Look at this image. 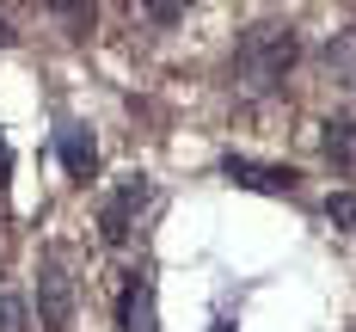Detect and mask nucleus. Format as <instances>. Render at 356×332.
Masks as SVG:
<instances>
[{
	"label": "nucleus",
	"mask_w": 356,
	"mask_h": 332,
	"mask_svg": "<svg viewBox=\"0 0 356 332\" xmlns=\"http://www.w3.org/2000/svg\"><path fill=\"white\" fill-rule=\"evenodd\" d=\"M295 56H301V37L289 19H264V25H252L240 37V49H234V80H240V93H277L283 86V74L295 68Z\"/></svg>",
	"instance_id": "obj_1"
},
{
	"label": "nucleus",
	"mask_w": 356,
	"mask_h": 332,
	"mask_svg": "<svg viewBox=\"0 0 356 332\" xmlns=\"http://www.w3.org/2000/svg\"><path fill=\"white\" fill-rule=\"evenodd\" d=\"M147 197H154V179H147V173L117 179V191L99 203V240H105V246H123V240H129V228H136V216H142Z\"/></svg>",
	"instance_id": "obj_2"
},
{
	"label": "nucleus",
	"mask_w": 356,
	"mask_h": 332,
	"mask_svg": "<svg viewBox=\"0 0 356 332\" xmlns=\"http://www.w3.org/2000/svg\"><path fill=\"white\" fill-rule=\"evenodd\" d=\"M37 320L43 332H74V277L62 271L56 253H43L37 264Z\"/></svg>",
	"instance_id": "obj_3"
},
{
	"label": "nucleus",
	"mask_w": 356,
	"mask_h": 332,
	"mask_svg": "<svg viewBox=\"0 0 356 332\" xmlns=\"http://www.w3.org/2000/svg\"><path fill=\"white\" fill-rule=\"evenodd\" d=\"M221 179L240 184V191H264V197H295L301 173L295 166H264V160H246V154H227L221 160Z\"/></svg>",
	"instance_id": "obj_4"
},
{
	"label": "nucleus",
	"mask_w": 356,
	"mask_h": 332,
	"mask_svg": "<svg viewBox=\"0 0 356 332\" xmlns=\"http://www.w3.org/2000/svg\"><path fill=\"white\" fill-rule=\"evenodd\" d=\"M56 148H62V166H68V179L86 184L92 173H99V142H92V129H86V123H62Z\"/></svg>",
	"instance_id": "obj_5"
},
{
	"label": "nucleus",
	"mask_w": 356,
	"mask_h": 332,
	"mask_svg": "<svg viewBox=\"0 0 356 332\" xmlns=\"http://www.w3.org/2000/svg\"><path fill=\"white\" fill-rule=\"evenodd\" d=\"M117 320H123V332H160L154 326V283H147V277H129V283H123Z\"/></svg>",
	"instance_id": "obj_6"
},
{
	"label": "nucleus",
	"mask_w": 356,
	"mask_h": 332,
	"mask_svg": "<svg viewBox=\"0 0 356 332\" xmlns=\"http://www.w3.org/2000/svg\"><path fill=\"white\" fill-rule=\"evenodd\" d=\"M320 148H325V160H332V166L356 173V117H332V123H325V136H320Z\"/></svg>",
	"instance_id": "obj_7"
},
{
	"label": "nucleus",
	"mask_w": 356,
	"mask_h": 332,
	"mask_svg": "<svg viewBox=\"0 0 356 332\" xmlns=\"http://www.w3.org/2000/svg\"><path fill=\"white\" fill-rule=\"evenodd\" d=\"M325 74L344 80V86H356V31H338L325 43Z\"/></svg>",
	"instance_id": "obj_8"
},
{
	"label": "nucleus",
	"mask_w": 356,
	"mask_h": 332,
	"mask_svg": "<svg viewBox=\"0 0 356 332\" xmlns=\"http://www.w3.org/2000/svg\"><path fill=\"white\" fill-rule=\"evenodd\" d=\"M325 221L344 228V234H356V191H332L325 197Z\"/></svg>",
	"instance_id": "obj_9"
},
{
	"label": "nucleus",
	"mask_w": 356,
	"mask_h": 332,
	"mask_svg": "<svg viewBox=\"0 0 356 332\" xmlns=\"http://www.w3.org/2000/svg\"><path fill=\"white\" fill-rule=\"evenodd\" d=\"M25 320H31L25 295H0V332H25Z\"/></svg>",
	"instance_id": "obj_10"
},
{
	"label": "nucleus",
	"mask_w": 356,
	"mask_h": 332,
	"mask_svg": "<svg viewBox=\"0 0 356 332\" xmlns=\"http://www.w3.org/2000/svg\"><path fill=\"white\" fill-rule=\"evenodd\" d=\"M147 19H154V25H178V19H184V6H147Z\"/></svg>",
	"instance_id": "obj_11"
},
{
	"label": "nucleus",
	"mask_w": 356,
	"mask_h": 332,
	"mask_svg": "<svg viewBox=\"0 0 356 332\" xmlns=\"http://www.w3.org/2000/svg\"><path fill=\"white\" fill-rule=\"evenodd\" d=\"M13 37H19V31H13V25L0 19V49H13Z\"/></svg>",
	"instance_id": "obj_12"
},
{
	"label": "nucleus",
	"mask_w": 356,
	"mask_h": 332,
	"mask_svg": "<svg viewBox=\"0 0 356 332\" xmlns=\"http://www.w3.org/2000/svg\"><path fill=\"white\" fill-rule=\"evenodd\" d=\"M209 332H234V320H215V326H209Z\"/></svg>",
	"instance_id": "obj_13"
}]
</instances>
